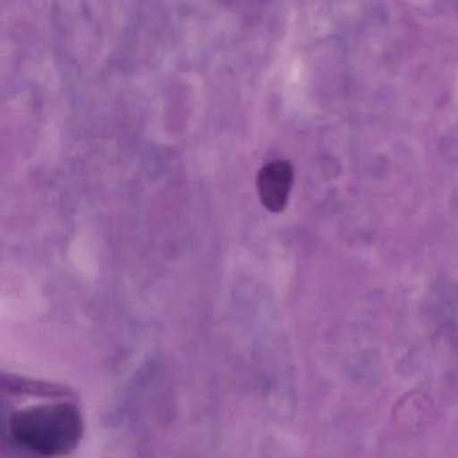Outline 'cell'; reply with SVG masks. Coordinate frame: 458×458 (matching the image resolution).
Returning <instances> with one entry per match:
<instances>
[{
    "label": "cell",
    "instance_id": "obj_1",
    "mask_svg": "<svg viewBox=\"0 0 458 458\" xmlns=\"http://www.w3.org/2000/svg\"><path fill=\"white\" fill-rule=\"evenodd\" d=\"M10 433L23 449L57 457L68 454L79 445L84 422L72 403L36 404L13 414Z\"/></svg>",
    "mask_w": 458,
    "mask_h": 458
},
{
    "label": "cell",
    "instance_id": "obj_2",
    "mask_svg": "<svg viewBox=\"0 0 458 458\" xmlns=\"http://www.w3.org/2000/svg\"><path fill=\"white\" fill-rule=\"evenodd\" d=\"M293 184V168L285 160L264 165L257 176V190L262 205L270 213H283L288 206Z\"/></svg>",
    "mask_w": 458,
    "mask_h": 458
}]
</instances>
